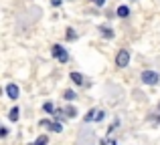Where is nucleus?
<instances>
[{
	"instance_id": "obj_1",
	"label": "nucleus",
	"mask_w": 160,
	"mask_h": 145,
	"mask_svg": "<svg viewBox=\"0 0 160 145\" xmlns=\"http://www.w3.org/2000/svg\"><path fill=\"white\" fill-rule=\"evenodd\" d=\"M51 55L59 61V63H63V65L69 61V52H67L65 48L61 47V44H53V47H51Z\"/></svg>"
},
{
	"instance_id": "obj_2",
	"label": "nucleus",
	"mask_w": 160,
	"mask_h": 145,
	"mask_svg": "<svg viewBox=\"0 0 160 145\" xmlns=\"http://www.w3.org/2000/svg\"><path fill=\"white\" fill-rule=\"evenodd\" d=\"M116 65L120 69H124V67H128V65H130V51H128V48H120V51H118Z\"/></svg>"
},
{
	"instance_id": "obj_3",
	"label": "nucleus",
	"mask_w": 160,
	"mask_h": 145,
	"mask_svg": "<svg viewBox=\"0 0 160 145\" xmlns=\"http://www.w3.org/2000/svg\"><path fill=\"white\" fill-rule=\"evenodd\" d=\"M158 81H160V75L156 71H144L142 73V83L144 85H156Z\"/></svg>"
},
{
	"instance_id": "obj_4",
	"label": "nucleus",
	"mask_w": 160,
	"mask_h": 145,
	"mask_svg": "<svg viewBox=\"0 0 160 145\" xmlns=\"http://www.w3.org/2000/svg\"><path fill=\"white\" fill-rule=\"evenodd\" d=\"M4 91H6V97L12 99V101H16V99H18V95H20V89H18V85H16V83H8Z\"/></svg>"
},
{
	"instance_id": "obj_5",
	"label": "nucleus",
	"mask_w": 160,
	"mask_h": 145,
	"mask_svg": "<svg viewBox=\"0 0 160 145\" xmlns=\"http://www.w3.org/2000/svg\"><path fill=\"white\" fill-rule=\"evenodd\" d=\"M98 32L103 36V39H108V40H112L113 36H116V32H113V28H109L106 26V24H102V26H98Z\"/></svg>"
},
{
	"instance_id": "obj_6",
	"label": "nucleus",
	"mask_w": 160,
	"mask_h": 145,
	"mask_svg": "<svg viewBox=\"0 0 160 145\" xmlns=\"http://www.w3.org/2000/svg\"><path fill=\"white\" fill-rule=\"evenodd\" d=\"M116 16L118 18H128L130 16V6H126V4H120L116 10Z\"/></svg>"
},
{
	"instance_id": "obj_7",
	"label": "nucleus",
	"mask_w": 160,
	"mask_h": 145,
	"mask_svg": "<svg viewBox=\"0 0 160 145\" xmlns=\"http://www.w3.org/2000/svg\"><path fill=\"white\" fill-rule=\"evenodd\" d=\"M69 79L75 83V85H83L85 83V79H83V75L81 73H77V71H73V73H69Z\"/></svg>"
},
{
	"instance_id": "obj_8",
	"label": "nucleus",
	"mask_w": 160,
	"mask_h": 145,
	"mask_svg": "<svg viewBox=\"0 0 160 145\" xmlns=\"http://www.w3.org/2000/svg\"><path fill=\"white\" fill-rule=\"evenodd\" d=\"M98 113H99V109H91L89 113H87L85 117H83V121H85V123H91V121H95V119H98Z\"/></svg>"
},
{
	"instance_id": "obj_9",
	"label": "nucleus",
	"mask_w": 160,
	"mask_h": 145,
	"mask_svg": "<svg viewBox=\"0 0 160 145\" xmlns=\"http://www.w3.org/2000/svg\"><path fill=\"white\" fill-rule=\"evenodd\" d=\"M47 125H49V129H51L53 133H61V131H63V125L59 121H49Z\"/></svg>"
},
{
	"instance_id": "obj_10",
	"label": "nucleus",
	"mask_w": 160,
	"mask_h": 145,
	"mask_svg": "<svg viewBox=\"0 0 160 145\" xmlns=\"http://www.w3.org/2000/svg\"><path fill=\"white\" fill-rule=\"evenodd\" d=\"M18 117H20V109L18 107H12L10 113H8V119H10V121H18Z\"/></svg>"
},
{
	"instance_id": "obj_11",
	"label": "nucleus",
	"mask_w": 160,
	"mask_h": 145,
	"mask_svg": "<svg viewBox=\"0 0 160 145\" xmlns=\"http://www.w3.org/2000/svg\"><path fill=\"white\" fill-rule=\"evenodd\" d=\"M31 145H49V137H47V135H39Z\"/></svg>"
},
{
	"instance_id": "obj_12",
	"label": "nucleus",
	"mask_w": 160,
	"mask_h": 145,
	"mask_svg": "<svg viewBox=\"0 0 160 145\" xmlns=\"http://www.w3.org/2000/svg\"><path fill=\"white\" fill-rule=\"evenodd\" d=\"M43 111H45V113H49V115H55V105H53L51 101H47L43 105Z\"/></svg>"
},
{
	"instance_id": "obj_13",
	"label": "nucleus",
	"mask_w": 160,
	"mask_h": 145,
	"mask_svg": "<svg viewBox=\"0 0 160 145\" xmlns=\"http://www.w3.org/2000/svg\"><path fill=\"white\" fill-rule=\"evenodd\" d=\"M63 99H65V101H75V99H77V95H75L71 89H67L65 93H63Z\"/></svg>"
},
{
	"instance_id": "obj_14",
	"label": "nucleus",
	"mask_w": 160,
	"mask_h": 145,
	"mask_svg": "<svg viewBox=\"0 0 160 145\" xmlns=\"http://www.w3.org/2000/svg\"><path fill=\"white\" fill-rule=\"evenodd\" d=\"M67 40H77V32H75V28H67Z\"/></svg>"
},
{
	"instance_id": "obj_15",
	"label": "nucleus",
	"mask_w": 160,
	"mask_h": 145,
	"mask_svg": "<svg viewBox=\"0 0 160 145\" xmlns=\"http://www.w3.org/2000/svg\"><path fill=\"white\" fill-rule=\"evenodd\" d=\"M65 113H67V117H71V119H73L75 115H77V111H75V107H67V109H65Z\"/></svg>"
},
{
	"instance_id": "obj_16",
	"label": "nucleus",
	"mask_w": 160,
	"mask_h": 145,
	"mask_svg": "<svg viewBox=\"0 0 160 145\" xmlns=\"http://www.w3.org/2000/svg\"><path fill=\"white\" fill-rule=\"evenodd\" d=\"M118 125H120V121H118V119H116V121H113V123H112V125H109V127H108V135H112V133H113V131H116V127H118Z\"/></svg>"
},
{
	"instance_id": "obj_17",
	"label": "nucleus",
	"mask_w": 160,
	"mask_h": 145,
	"mask_svg": "<svg viewBox=\"0 0 160 145\" xmlns=\"http://www.w3.org/2000/svg\"><path fill=\"white\" fill-rule=\"evenodd\" d=\"M89 2H91V4H95L98 8H102L103 4H106V0H89Z\"/></svg>"
},
{
	"instance_id": "obj_18",
	"label": "nucleus",
	"mask_w": 160,
	"mask_h": 145,
	"mask_svg": "<svg viewBox=\"0 0 160 145\" xmlns=\"http://www.w3.org/2000/svg\"><path fill=\"white\" fill-rule=\"evenodd\" d=\"M103 117H106V113H103V111H99V113H98V119H95V123L103 121Z\"/></svg>"
},
{
	"instance_id": "obj_19",
	"label": "nucleus",
	"mask_w": 160,
	"mask_h": 145,
	"mask_svg": "<svg viewBox=\"0 0 160 145\" xmlns=\"http://www.w3.org/2000/svg\"><path fill=\"white\" fill-rule=\"evenodd\" d=\"M51 4L57 8V6H61V4H63V0H51Z\"/></svg>"
},
{
	"instance_id": "obj_20",
	"label": "nucleus",
	"mask_w": 160,
	"mask_h": 145,
	"mask_svg": "<svg viewBox=\"0 0 160 145\" xmlns=\"http://www.w3.org/2000/svg\"><path fill=\"white\" fill-rule=\"evenodd\" d=\"M0 135H2V137H6V135H8V129H6V127H2V129H0Z\"/></svg>"
},
{
	"instance_id": "obj_21",
	"label": "nucleus",
	"mask_w": 160,
	"mask_h": 145,
	"mask_svg": "<svg viewBox=\"0 0 160 145\" xmlns=\"http://www.w3.org/2000/svg\"><path fill=\"white\" fill-rule=\"evenodd\" d=\"M109 145H118V143H116V141H112V143H109Z\"/></svg>"
}]
</instances>
